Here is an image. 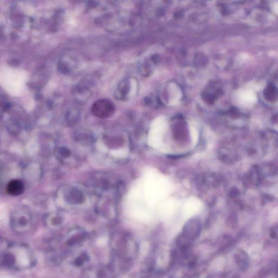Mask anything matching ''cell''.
I'll return each instance as SVG.
<instances>
[{"instance_id": "6da1fadb", "label": "cell", "mask_w": 278, "mask_h": 278, "mask_svg": "<svg viewBox=\"0 0 278 278\" xmlns=\"http://www.w3.org/2000/svg\"><path fill=\"white\" fill-rule=\"evenodd\" d=\"M115 106L109 99H100L93 104L92 111L95 115L100 117H106L111 115L115 111Z\"/></svg>"}, {"instance_id": "3957f363", "label": "cell", "mask_w": 278, "mask_h": 278, "mask_svg": "<svg viewBox=\"0 0 278 278\" xmlns=\"http://www.w3.org/2000/svg\"><path fill=\"white\" fill-rule=\"evenodd\" d=\"M23 187L21 182L18 180H13L10 182L8 185V191L12 195H18L23 191Z\"/></svg>"}, {"instance_id": "5b68a950", "label": "cell", "mask_w": 278, "mask_h": 278, "mask_svg": "<svg viewBox=\"0 0 278 278\" xmlns=\"http://www.w3.org/2000/svg\"><path fill=\"white\" fill-rule=\"evenodd\" d=\"M18 261L21 265H27L28 264L29 259L27 255L22 251L18 254Z\"/></svg>"}, {"instance_id": "277c9868", "label": "cell", "mask_w": 278, "mask_h": 278, "mask_svg": "<svg viewBox=\"0 0 278 278\" xmlns=\"http://www.w3.org/2000/svg\"><path fill=\"white\" fill-rule=\"evenodd\" d=\"M129 88V87L128 86V82H124L123 83H121L120 85L119 89L118 90L119 96L122 99L127 96V95L128 94Z\"/></svg>"}, {"instance_id": "7a4b0ae2", "label": "cell", "mask_w": 278, "mask_h": 278, "mask_svg": "<svg viewBox=\"0 0 278 278\" xmlns=\"http://www.w3.org/2000/svg\"><path fill=\"white\" fill-rule=\"evenodd\" d=\"M234 260L237 266L243 271H246L250 265V259L244 250H240L234 254Z\"/></svg>"}, {"instance_id": "8992f818", "label": "cell", "mask_w": 278, "mask_h": 278, "mask_svg": "<svg viewBox=\"0 0 278 278\" xmlns=\"http://www.w3.org/2000/svg\"><path fill=\"white\" fill-rule=\"evenodd\" d=\"M10 64L12 65H14V66H16V65H18V60H12L10 61Z\"/></svg>"}]
</instances>
